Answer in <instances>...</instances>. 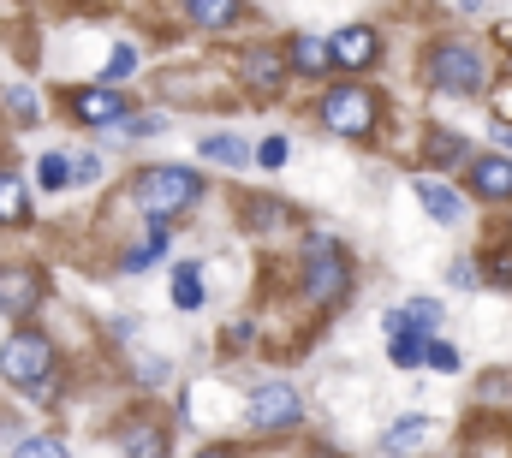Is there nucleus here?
I'll list each match as a JSON object with an SVG mask.
<instances>
[{
	"instance_id": "9d476101",
	"label": "nucleus",
	"mask_w": 512,
	"mask_h": 458,
	"mask_svg": "<svg viewBox=\"0 0 512 458\" xmlns=\"http://www.w3.org/2000/svg\"><path fill=\"white\" fill-rule=\"evenodd\" d=\"M441 322V304H405V310H387V340H423V328H435Z\"/></svg>"
},
{
	"instance_id": "a878e982",
	"label": "nucleus",
	"mask_w": 512,
	"mask_h": 458,
	"mask_svg": "<svg viewBox=\"0 0 512 458\" xmlns=\"http://www.w3.org/2000/svg\"><path fill=\"white\" fill-rule=\"evenodd\" d=\"M429 363L453 375V369H459V351H453V345H447V340H435V345H429Z\"/></svg>"
},
{
	"instance_id": "4468645a",
	"label": "nucleus",
	"mask_w": 512,
	"mask_h": 458,
	"mask_svg": "<svg viewBox=\"0 0 512 458\" xmlns=\"http://www.w3.org/2000/svg\"><path fill=\"white\" fill-rule=\"evenodd\" d=\"M328 48H334V66H370L376 60V36L370 30H340V36H328Z\"/></svg>"
},
{
	"instance_id": "4be33fe9",
	"label": "nucleus",
	"mask_w": 512,
	"mask_h": 458,
	"mask_svg": "<svg viewBox=\"0 0 512 458\" xmlns=\"http://www.w3.org/2000/svg\"><path fill=\"white\" fill-rule=\"evenodd\" d=\"M387 357H393L399 369H417V363H429V345L423 340H387Z\"/></svg>"
},
{
	"instance_id": "412c9836",
	"label": "nucleus",
	"mask_w": 512,
	"mask_h": 458,
	"mask_svg": "<svg viewBox=\"0 0 512 458\" xmlns=\"http://www.w3.org/2000/svg\"><path fill=\"white\" fill-rule=\"evenodd\" d=\"M197 24H233L239 18V6H227V0H197V6H185Z\"/></svg>"
},
{
	"instance_id": "bb28decb",
	"label": "nucleus",
	"mask_w": 512,
	"mask_h": 458,
	"mask_svg": "<svg viewBox=\"0 0 512 458\" xmlns=\"http://www.w3.org/2000/svg\"><path fill=\"white\" fill-rule=\"evenodd\" d=\"M6 108L18 119H36V96H30V90H6Z\"/></svg>"
},
{
	"instance_id": "20e7f679",
	"label": "nucleus",
	"mask_w": 512,
	"mask_h": 458,
	"mask_svg": "<svg viewBox=\"0 0 512 458\" xmlns=\"http://www.w3.org/2000/svg\"><path fill=\"white\" fill-rule=\"evenodd\" d=\"M429 84L447 90V96H477L483 90V60L465 48V42H441L429 54Z\"/></svg>"
},
{
	"instance_id": "2eb2a0df",
	"label": "nucleus",
	"mask_w": 512,
	"mask_h": 458,
	"mask_svg": "<svg viewBox=\"0 0 512 458\" xmlns=\"http://www.w3.org/2000/svg\"><path fill=\"white\" fill-rule=\"evenodd\" d=\"M120 90H78L72 96V114L84 119V125H108V119H120Z\"/></svg>"
},
{
	"instance_id": "c85d7f7f",
	"label": "nucleus",
	"mask_w": 512,
	"mask_h": 458,
	"mask_svg": "<svg viewBox=\"0 0 512 458\" xmlns=\"http://www.w3.org/2000/svg\"><path fill=\"white\" fill-rule=\"evenodd\" d=\"M256 161H262V167H280V161H286V137H268V143L256 149Z\"/></svg>"
},
{
	"instance_id": "393cba45",
	"label": "nucleus",
	"mask_w": 512,
	"mask_h": 458,
	"mask_svg": "<svg viewBox=\"0 0 512 458\" xmlns=\"http://www.w3.org/2000/svg\"><path fill=\"white\" fill-rule=\"evenodd\" d=\"M96 173H102L96 155H72V179H78V185H96Z\"/></svg>"
},
{
	"instance_id": "7ed1b4c3",
	"label": "nucleus",
	"mask_w": 512,
	"mask_h": 458,
	"mask_svg": "<svg viewBox=\"0 0 512 458\" xmlns=\"http://www.w3.org/2000/svg\"><path fill=\"white\" fill-rule=\"evenodd\" d=\"M0 375L24 393H48V375H54V345L42 334H12L0 345Z\"/></svg>"
},
{
	"instance_id": "2f4dec72",
	"label": "nucleus",
	"mask_w": 512,
	"mask_h": 458,
	"mask_svg": "<svg viewBox=\"0 0 512 458\" xmlns=\"http://www.w3.org/2000/svg\"><path fill=\"white\" fill-rule=\"evenodd\" d=\"M137 381H167V363H155V357H137Z\"/></svg>"
},
{
	"instance_id": "5701e85b",
	"label": "nucleus",
	"mask_w": 512,
	"mask_h": 458,
	"mask_svg": "<svg viewBox=\"0 0 512 458\" xmlns=\"http://www.w3.org/2000/svg\"><path fill=\"white\" fill-rule=\"evenodd\" d=\"M12 458H72V453H66V441L36 435V441H18V453H12Z\"/></svg>"
},
{
	"instance_id": "f3484780",
	"label": "nucleus",
	"mask_w": 512,
	"mask_h": 458,
	"mask_svg": "<svg viewBox=\"0 0 512 458\" xmlns=\"http://www.w3.org/2000/svg\"><path fill=\"white\" fill-rule=\"evenodd\" d=\"M423 435H429V417H417V411H411V417H399V423L382 435V453H411Z\"/></svg>"
},
{
	"instance_id": "aec40b11",
	"label": "nucleus",
	"mask_w": 512,
	"mask_h": 458,
	"mask_svg": "<svg viewBox=\"0 0 512 458\" xmlns=\"http://www.w3.org/2000/svg\"><path fill=\"white\" fill-rule=\"evenodd\" d=\"M36 179H42V191H66L72 185V161L66 155H42L36 161Z\"/></svg>"
},
{
	"instance_id": "1a4fd4ad",
	"label": "nucleus",
	"mask_w": 512,
	"mask_h": 458,
	"mask_svg": "<svg viewBox=\"0 0 512 458\" xmlns=\"http://www.w3.org/2000/svg\"><path fill=\"white\" fill-rule=\"evenodd\" d=\"M417 203H423L441 227H459V221H465V197H459L453 185H441V179H417Z\"/></svg>"
},
{
	"instance_id": "a211bd4d",
	"label": "nucleus",
	"mask_w": 512,
	"mask_h": 458,
	"mask_svg": "<svg viewBox=\"0 0 512 458\" xmlns=\"http://www.w3.org/2000/svg\"><path fill=\"white\" fill-rule=\"evenodd\" d=\"M24 215H30V197H24V185H18L12 173H0V221H6V227H18Z\"/></svg>"
},
{
	"instance_id": "6ab92c4d",
	"label": "nucleus",
	"mask_w": 512,
	"mask_h": 458,
	"mask_svg": "<svg viewBox=\"0 0 512 458\" xmlns=\"http://www.w3.org/2000/svg\"><path fill=\"white\" fill-rule=\"evenodd\" d=\"M173 304H179V310H197V304H203V274H197L191 262L173 274Z\"/></svg>"
},
{
	"instance_id": "423d86ee",
	"label": "nucleus",
	"mask_w": 512,
	"mask_h": 458,
	"mask_svg": "<svg viewBox=\"0 0 512 458\" xmlns=\"http://www.w3.org/2000/svg\"><path fill=\"white\" fill-rule=\"evenodd\" d=\"M298 417H304V405L286 381H268V387L251 393V429H262V435H286Z\"/></svg>"
},
{
	"instance_id": "b1692460",
	"label": "nucleus",
	"mask_w": 512,
	"mask_h": 458,
	"mask_svg": "<svg viewBox=\"0 0 512 458\" xmlns=\"http://www.w3.org/2000/svg\"><path fill=\"white\" fill-rule=\"evenodd\" d=\"M429 155L453 167V161H465V137H453V131H447V137H435V143H429Z\"/></svg>"
},
{
	"instance_id": "f8f14e48",
	"label": "nucleus",
	"mask_w": 512,
	"mask_h": 458,
	"mask_svg": "<svg viewBox=\"0 0 512 458\" xmlns=\"http://www.w3.org/2000/svg\"><path fill=\"white\" fill-rule=\"evenodd\" d=\"M120 447H126L131 458H167V429L149 423V417H137V423L120 429Z\"/></svg>"
},
{
	"instance_id": "f257e3e1",
	"label": "nucleus",
	"mask_w": 512,
	"mask_h": 458,
	"mask_svg": "<svg viewBox=\"0 0 512 458\" xmlns=\"http://www.w3.org/2000/svg\"><path fill=\"white\" fill-rule=\"evenodd\" d=\"M197 191H203V185H197V173H191V167H149V173L137 179V191H131V197H137V209H143L149 221H173L179 209H191V203H197Z\"/></svg>"
},
{
	"instance_id": "39448f33",
	"label": "nucleus",
	"mask_w": 512,
	"mask_h": 458,
	"mask_svg": "<svg viewBox=\"0 0 512 458\" xmlns=\"http://www.w3.org/2000/svg\"><path fill=\"white\" fill-rule=\"evenodd\" d=\"M322 125H328L334 137H370V131H376V96L358 90V84L328 90V102H322Z\"/></svg>"
},
{
	"instance_id": "473e14b6",
	"label": "nucleus",
	"mask_w": 512,
	"mask_h": 458,
	"mask_svg": "<svg viewBox=\"0 0 512 458\" xmlns=\"http://www.w3.org/2000/svg\"><path fill=\"white\" fill-rule=\"evenodd\" d=\"M495 137H501V143H507V149H512V125H501V131H495Z\"/></svg>"
},
{
	"instance_id": "dca6fc26",
	"label": "nucleus",
	"mask_w": 512,
	"mask_h": 458,
	"mask_svg": "<svg viewBox=\"0 0 512 458\" xmlns=\"http://www.w3.org/2000/svg\"><path fill=\"white\" fill-rule=\"evenodd\" d=\"M245 72H251V84H256V90H268V96H274V90L286 84V60H280L274 48H256V54H251V66H245Z\"/></svg>"
},
{
	"instance_id": "0eeeda50",
	"label": "nucleus",
	"mask_w": 512,
	"mask_h": 458,
	"mask_svg": "<svg viewBox=\"0 0 512 458\" xmlns=\"http://www.w3.org/2000/svg\"><path fill=\"white\" fill-rule=\"evenodd\" d=\"M42 304V280L30 268H0V310L6 316H30Z\"/></svg>"
},
{
	"instance_id": "7c9ffc66",
	"label": "nucleus",
	"mask_w": 512,
	"mask_h": 458,
	"mask_svg": "<svg viewBox=\"0 0 512 458\" xmlns=\"http://www.w3.org/2000/svg\"><path fill=\"white\" fill-rule=\"evenodd\" d=\"M489 274H495L501 286H512V250H495V256H489Z\"/></svg>"
},
{
	"instance_id": "cd10ccee",
	"label": "nucleus",
	"mask_w": 512,
	"mask_h": 458,
	"mask_svg": "<svg viewBox=\"0 0 512 458\" xmlns=\"http://www.w3.org/2000/svg\"><path fill=\"white\" fill-rule=\"evenodd\" d=\"M131 66H137V54H131V48H114V60H108V84H114V78H131Z\"/></svg>"
},
{
	"instance_id": "9b49d317",
	"label": "nucleus",
	"mask_w": 512,
	"mask_h": 458,
	"mask_svg": "<svg viewBox=\"0 0 512 458\" xmlns=\"http://www.w3.org/2000/svg\"><path fill=\"white\" fill-rule=\"evenodd\" d=\"M197 155H203V161H215V167H251V161H256V149L245 143V137H233V131L203 137V143H197Z\"/></svg>"
},
{
	"instance_id": "6e6552de",
	"label": "nucleus",
	"mask_w": 512,
	"mask_h": 458,
	"mask_svg": "<svg viewBox=\"0 0 512 458\" xmlns=\"http://www.w3.org/2000/svg\"><path fill=\"white\" fill-rule=\"evenodd\" d=\"M471 191L477 197H489V203H507L512 197V161L507 155H483V161H471Z\"/></svg>"
},
{
	"instance_id": "c756f323",
	"label": "nucleus",
	"mask_w": 512,
	"mask_h": 458,
	"mask_svg": "<svg viewBox=\"0 0 512 458\" xmlns=\"http://www.w3.org/2000/svg\"><path fill=\"white\" fill-rule=\"evenodd\" d=\"M453 286H459V292H471V286H483V280H477V262H453Z\"/></svg>"
},
{
	"instance_id": "f03ea898",
	"label": "nucleus",
	"mask_w": 512,
	"mask_h": 458,
	"mask_svg": "<svg viewBox=\"0 0 512 458\" xmlns=\"http://www.w3.org/2000/svg\"><path fill=\"white\" fill-rule=\"evenodd\" d=\"M346 286H352V262L340 256V244L328 232H310V244H304V292H310V304H340Z\"/></svg>"
},
{
	"instance_id": "72a5a7b5",
	"label": "nucleus",
	"mask_w": 512,
	"mask_h": 458,
	"mask_svg": "<svg viewBox=\"0 0 512 458\" xmlns=\"http://www.w3.org/2000/svg\"><path fill=\"white\" fill-rule=\"evenodd\" d=\"M197 458H233V453H221V447H215V453H197Z\"/></svg>"
},
{
	"instance_id": "ddd939ff",
	"label": "nucleus",
	"mask_w": 512,
	"mask_h": 458,
	"mask_svg": "<svg viewBox=\"0 0 512 458\" xmlns=\"http://www.w3.org/2000/svg\"><path fill=\"white\" fill-rule=\"evenodd\" d=\"M286 66H292V72H304V78H316V72H328V66H334V48H328L322 36H292Z\"/></svg>"
}]
</instances>
